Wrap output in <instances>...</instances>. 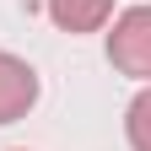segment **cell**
<instances>
[{
	"label": "cell",
	"instance_id": "6da1fadb",
	"mask_svg": "<svg viewBox=\"0 0 151 151\" xmlns=\"http://www.w3.org/2000/svg\"><path fill=\"white\" fill-rule=\"evenodd\" d=\"M108 60L135 81H151V6H129L108 32Z\"/></svg>",
	"mask_w": 151,
	"mask_h": 151
},
{
	"label": "cell",
	"instance_id": "7a4b0ae2",
	"mask_svg": "<svg viewBox=\"0 0 151 151\" xmlns=\"http://www.w3.org/2000/svg\"><path fill=\"white\" fill-rule=\"evenodd\" d=\"M32 103H38V70L0 49V124H16Z\"/></svg>",
	"mask_w": 151,
	"mask_h": 151
},
{
	"label": "cell",
	"instance_id": "3957f363",
	"mask_svg": "<svg viewBox=\"0 0 151 151\" xmlns=\"http://www.w3.org/2000/svg\"><path fill=\"white\" fill-rule=\"evenodd\" d=\"M49 16L65 32H97V27H108L113 0H49Z\"/></svg>",
	"mask_w": 151,
	"mask_h": 151
},
{
	"label": "cell",
	"instance_id": "277c9868",
	"mask_svg": "<svg viewBox=\"0 0 151 151\" xmlns=\"http://www.w3.org/2000/svg\"><path fill=\"white\" fill-rule=\"evenodd\" d=\"M124 135H129V146H135V151H151V86L129 103V113H124Z\"/></svg>",
	"mask_w": 151,
	"mask_h": 151
}]
</instances>
